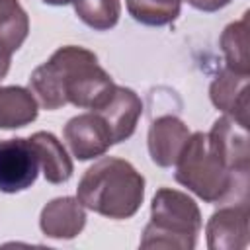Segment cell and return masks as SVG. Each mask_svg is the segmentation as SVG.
I'll list each match as a JSON object with an SVG mask.
<instances>
[{"label": "cell", "instance_id": "cell-1", "mask_svg": "<svg viewBox=\"0 0 250 250\" xmlns=\"http://www.w3.org/2000/svg\"><path fill=\"white\" fill-rule=\"evenodd\" d=\"M113 86V78L98 64V57L76 45L59 47L29 78V90L37 104L49 111L66 104L92 111L109 96Z\"/></svg>", "mask_w": 250, "mask_h": 250}, {"label": "cell", "instance_id": "cell-2", "mask_svg": "<svg viewBox=\"0 0 250 250\" xmlns=\"http://www.w3.org/2000/svg\"><path fill=\"white\" fill-rule=\"evenodd\" d=\"M78 201L107 219H131L145 199V178L127 160L102 156L78 182Z\"/></svg>", "mask_w": 250, "mask_h": 250}, {"label": "cell", "instance_id": "cell-3", "mask_svg": "<svg viewBox=\"0 0 250 250\" xmlns=\"http://www.w3.org/2000/svg\"><path fill=\"white\" fill-rule=\"evenodd\" d=\"M176 182L205 203H248V172H232L215 154L207 133H191L176 160Z\"/></svg>", "mask_w": 250, "mask_h": 250}, {"label": "cell", "instance_id": "cell-4", "mask_svg": "<svg viewBox=\"0 0 250 250\" xmlns=\"http://www.w3.org/2000/svg\"><path fill=\"white\" fill-rule=\"evenodd\" d=\"M201 225L199 207L188 193L160 188L150 203V221L143 230L141 248L193 250Z\"/></svg>", "mask_w": 250, "mask_h": 250}, {"label": "cell", "instance_id": "cell-5", "mask_svg": "<svg viewBox=\"0 0 250 250\" xmlns=\"http://www.w3.org/2000/svg\"><path fill=\"white\" fill-rule=\"evenodd\" d=\"M39 174V158L29 139L0 141V191L18 193L31 188Z\"/></svg>", "mask_w": 250, "mask_h": 250}, {"label": "cell", "instance_id": "cell-6", "mask_svg": "<svg viewBox=\"0 0 250 250\" xmlns=\"http://www.w3.org/2000/svg\"><path fill=\"white\" fill-rule=\"evenodd\" d=\"M62 139L78 160L100 158L113 145L105 121L96 111H86L68 119L62 129Z\"/></svg>", "mask_w": 250, "mask_h": 250}, {"label": "cell", "instance_id": "cell-7", "mask_svg": "<svg viewBox=\"0 0 250 250\" xmlns=\"http://www.w3.org/2000/svg\"><path fill=\"white\" fill-rule=\"evenodd\" d=\"M209 250H242L248 246L250 234V209L248 203H225L215 211L207 225Z\"/></svg>", "mask_w": 250, "mask_h": 250}, {"label": "cell", "instance_id": "cell-8", "mask_svg": "<svg viewBox=\"0 0 250 250\" xmlns=\"http://www.w3.org/2000/svg\"><path fill=\"white\" fill-rule=\"evenodd\" d=\"M209 145L223 164L232 172H248L250 168V145L248 125L232 119L230 115L219 117L207 133Z\"/></svg>", "mask_w": 250, "mask_h": 250}, {"label": "cell", "instance_id": "cell-9", "mask_svg": "<svg viewBox=\"0 0 250 250\" xmlns=\"http://www.w3.org/2000/svg\"><path fill=\"white\" fill-rule=\"evenodd\" d=\"M92 111H96L105 121L111 133V141L113 145H117L121 141H127L135 133L139 117L143 113V102L131 88L115 84L109 96Z\"/></svg>", "mask_w": 250, "mask_h": 250}, {"label": "cell", "instance_id": "cell-10", "mask_svg": "<svg viewBox=\"0 0 250 250\" xmlns=\"http://www.w3.org/2000/svg\"><path fill=\"white\" fill-rule=\"evenodd\" d=\"M188 125L176 115H160L148 127V154L150 160L160 168H170L180 158L188 139Z\"/></svg>", "mask_w": 250, "mask_h": 250}, {"label": "cell", "instance_id": "cell-11", "mask_svg": "<svg viewBox=\"0 0 250 250\" xmlns=\"http://www.w3.org/2000/svg\"><path fill=\"white\" fill-rule=\"evenodd\" d=\"M248 82L250 74L236 72L225 66L209 86L213 105L225 115H230L232 119L240 121L242 125H248Z\"/></svg>", "mask_w": 250, "mask_h": 250}, {"label": "cell", "instance_id": "cell-12", "mask_svg": "<svg viewBox=\"0 0 250 250\" xmlns=\"http://www.w3.org/2000/svg\"><path fill=\"white\" fill-rule=\"evenodd\" d=\"M86 225V207L78 197H55L39 215V227L45 236L57 240H70L82 232Z\"/></svg>", "mask_w": 250, "mask_h": 250}, {"label": "cell", "instance_id": "cell-13", "mask_svg": "<svg viewBox=\"0 0 250 250\" xmlns=\"http://www.w3.org/2000/svg\"><path fill=\"white\" fill-rule=\"evenodd\" d=\"M29 141L37 152L39 168L49 184H64L66 180H70L74 172L72 160L62 143L53 133L37 131L29 137Z\"/></svg>", "mask_w": 250, "mask_h": 250}, {"label": "cell", "instance_id": "cell-14", "mask_svg": "<svg viewBox=\"0 0 250 250\" xmlns=\"http://www.w3.org/2000/svg\"><path fill=\"white\" fill-rule=\"evenodd\" d=\"M39 104L29 88L0 86V129H20L37 119Z\"/></svg>", "mask_w": 250, "mask_h": 250}, {"label": "cell", "instance_id": "cell-15", "mask_svg": "<svg viewBox=\"0 0 250 250\" xmlns=\"http://www.w3.org/2000/svg\"><path fill=\"white\" fill-rule=\"evenodd\" d=\"M248 18L250 12H244L238 21H232L221 33V51L225 55V62L229 68L236 72L250 74V59H248Z\"/></svg>", "mask_w": 250, "mask_h": 250}, {"label": "cell", "instance_id": "cell-16", "mask_svg": "<svg viewBox=\"0 0 250 250\" xmlns=\"http://www.w3.org/2000/svg\"><path fill=\"white\" fill-rule=\"evenodd\" d=\"M29 33L27 12L18 0H0V49L16 53Z\"/></svg>", "mask_w": 250, "mask_h": 250}, {"label": "cell", "instance_id": "cell-17", "mask_svg": "<svg viewBox=\"0 0 250 250\" xmlns=\"http://www.w3.org/2000/svg\"><path fill=\"white\" fill-rule=\"evenodd\" d=\"M76 16L96 31H107L115 27L121 16L119 0H74Z\"/></svg>", "mask_w": 250, "mask_h": 250}, {"label": "cell", "instance_id": "cell-18", "mask_svg": "<svg viewBox=\"0 0 250 250\" xmlns=\"http://www.w3.org/2000/svg\"><path fill=\"white\" fill-rule=\"evenodd\" d=\"M182 0H127V10L135 21L145 25H166L180 16Z\"/></svg>", "mask_w": 250, "mask_h": 250}, {"label": "cell", "instance_id": "cell-19", "mask_svg": "<svg viewBox=\"0 0 250 250\" xmlns=\"http://www.w3.org/2000/svg\"><path fill=\"white\" fill-rule=\"evenodd\" d=\"M186 2L201 12H217V10L225 8L230 0H186Z\"/></svg>", "mask_w": 250, "mask_h": 250}, {"label": "cell", "instance_id": "cell-20", "mask_svg": "<svg viewBox=\"0 0 250 250\" xmlns=\"http://www.w3.org/2000/svg\"><path fill=\"white\" fill-rule=\"evenodd\" d=\"M10 62H12V55H10L8 51L0 49V80L8 74V70H10Z\"/></svg>", "mask_w": 250, "mask_h": 250}, {"label": "cell", "instance_id": "cell-21", "mask_svg": "<svg viewBox=\"0 0 250 250\" xmlns=\"http://www.w3.org/2000/svg\"><path fill=\"white\" fill-rule=\"evenodd\" d=\"M43 2L49 6H66V4H72L74 0H43Z\"/></svg>", "mask_w": 250, "mask_h": 250}]
</instances>
